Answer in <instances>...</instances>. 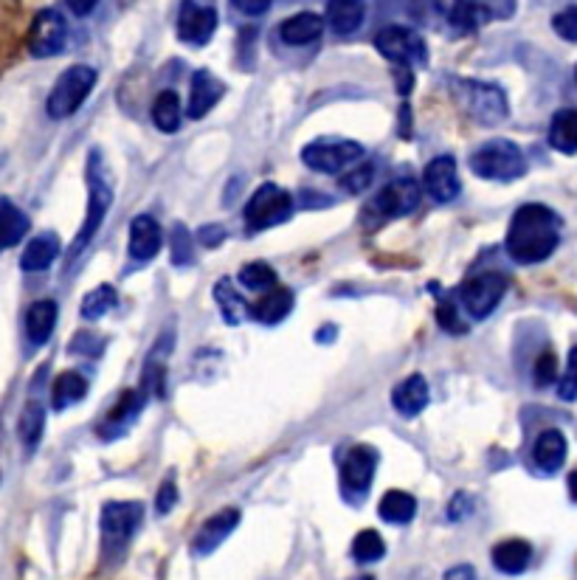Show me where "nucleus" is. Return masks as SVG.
I'll return each mask as SVG.
<instances>
[{"label": "nucleus", "mask_w": 577, "mask_h": 580, "mask_svg": "<svg viewBox=\"0 0 577 580\" xmlns=\"http://www.w3.org/2000/svg\"><path fill=\"white\" fill-rule=\"evenodd\" d=\"M223 82L212 77V71H198L192 79V93H189V107H186V116L189 119H203L209 110H212L220 99H223Z\"/></svg>", "instance_id": "6ab92c4d"}, {"label": "nucleus", "mask_w": 577, "mask_h": 580, "mask_svg": "<svg viewBox=\"0 0 577 580\" xmlns=\"http://www.w3.org/2000/svg\"><path fill=\"white\" fill-rule=\"evenodd\" d=\"M420 198H423V189L417 181H411V178L392 181V184L383 186L378 198L366 206V220L375 217L378 223H383V220H392V217H406L420 206Z\"/></svg>", "instance_id": "1a4fd4ad"}, {"label": "nucleus", "mask_w": 577, "mask_h": 580, "mask_svg": "<svg viewBox=\"0 0 577 580\" xmlns=\"http://www.w3.org/2000/svg\"><path fill=\"white\" fill-rule=\"evenodd\" d=\"M558 395L566 403L577 400V347L569 350V358H566V369H563L561 383H558Z\"/></svg>", "instance_id": "a19ab883"}, {"label": "nucleus", "mask_w": 577, "mask_h": 580, "mask_svg": "<svg viewBox=\"0 0 577 580\" xmlns=\"http://www.w3.org/2000/svg\"><path fill=\"white\" fill-rule=\"evenodd\" d=\"M549 144L558 153H577V110H558L549 124Z\"/></svg>", "instance_id": "c756f323"}, {"label": "nucleus", "mask_w": 577, "mask_h": 580, "mask_svg": "<svg viewBox=\"0 0 577 580\" xmlns=\"http://www.w3.org/2000/svg\"><path fill=\"white\" fill-rule=\"evenodd\" d=\"M144 519L138 502H107L102 507V544L107 552H122Z\"/></svg>", "instance_id": "6e6552de"}, {"label": "nucleus", "mask_w": 577, "mask_h": 580, "mask_svg": "<svg viewBox=\"0 0 577 580\" xmlns=\"http://www.w3.org/2000/svg\"><path fill=\"white\" fill-rule=\"evenodd\" d=\"M290 310H293V293L288 288H276L257 299V305H251V316L259 324H279Z\"/></svg>", "instance_id": "bb28decb"}, {"label": "nucleus", "mask_w": 577, "mask_h": 580, "mask_svg": "<svg viewBox=\"0 0 577 580\" xmlns=\"http://www.w3.org/2000/svg\"><path fill=\"white\" fill-rule=\"evenodd\" d=\"M372 178H375L372 164H355V169L341 175V189L350 192V195H358V192H364L366 186H372Z\"/></svg>", "instance_id": "ea45409f"}, {"label": "nucleus", "mask_w": 577, "mask_h": 580, "mask_svg": "<svg viewBox=\"0 0 577 580\" xmlns=\"http://www.w3.org/2000/svg\"><path fill=\"white\" fill-rule=\"evenodd\" d=\"M85 181H88V212H85V223H82V229L74 237L71 251H68L71 260H76L82 254V248L93 240V234L102 229L107 212H110V203H113V186L107 181L105 164H102V153L99 150H93L91 158H88Z\"/></svg>", "instance_id": "f03ea898"}, {"label": "nucleus", "mask_w": 577, "mask_h": 580, "mask_svg": "<svg viewBox=\"0 0 577 580\" xmlns=\"http://www.w3.org/2000/svg\"><path fill=\"white\" fill-rule=\"evenodd\" d=\"M471 510V502L465 499V493H456L454 502H451V507H448V519L451 521H459L465 513Z\"/></svg>", "instance_id": "8fccbe9b"}, {"label": "nucleus", "mask_w": 577, "mask_h": 580, "mask_svg": "<svg viewBox=\"0 0 577 580\" xmlns=\"http://www.w3.org/2000/svg\"><path fill=\"white\" fill-rule=\"evenodd\" d=\"M214 302H217L220 313H223V319H226L231 327H237L240 321H245L251 316V307L240 299V293L234 290L231 279H220V282L214 285Z\"/></svg>", "instance_id": "2f4dec72"}, {"label": "nucleus", "mask_w": 577, "mask_h": 580, "mask_svg": "<svg viewBox=\"0 0 577 580\" xmlns=\"http://www.w3.org/2000/svg\"><path fill=\"white\" fill-rule=\"evenodd\" d=\"M375 468H378V451L369 445H355L341 465V496L352 504L361 502L369 493Z\"/></svg>", "instance_id": "9b49d317"}, {"label": "nucleus", "mask_w": 577, "mask_h": 580, "mask_svg": "<svg viewBox=\"0 0 577 580\" xmlns=\"http://www.w3.org/2000/svg\"><path fill=\"white\" fill-rule=\"evenodd\" d=\"M152 122L161 133H175L181 127V99L175 91H161L152 105Z\"/></svg>", "instance_id": "72a5a7b5"}, {"label": "nucleus", "mask_w": 577, "mask_h": 580, "mask_svg": "<svg viewBox=\"0 0 577 580\" xmlns=\"http://www.w3.org/2000/svg\"><path fill=\"white\" fill-rule=\"evenodd\" d=\"M366 17L364 0H327V17L324 26H330L335 34L347 37L352 31L361 29Z\"/></svg>", "instance_id": "4be33fe9"}, {"label": "nucleus", "mask_w": 577, "mask_h": 580, "mask_svg": "<svg viewBox=\"0 0 577 580\" xmlns=\"http://www.w3.org/2000/svg\"><path fill=\"white\" fill-rule=\"evenodd\" d=\"M327 338H335V327H324L319 333V341H327Z\"/></svg>", "instance_id": "5fc2aeb1"}, {"label": "nucleus", "mask_w": 577, "mask_h": 580, "mask_svg": "<svg viewBox=\"0 0 577 580\" xmlns=\"http://www.w3.org/2000/svg\"><path fill=\"white\" fill-rule=\"evenodd\" d=\"M437 316H440L442 330H448V333H454V336H459V333H465V330H468V324L459 319V313H456L454 299H442L440 307H437Z\"/></svg>", "instance_id": "c03bdc74"}, {"label": "nucleus", "mask_w": 577, "mask_h": 580, "mask_svg": "<svg viewBox=\"0 0 577 580\" xmlns=\"http://www.w3.org/2000/svg\"><path fill=\"white\" fill-rule=\"evenodd\" d=\"M561 243V217L544 203L521 206L507 231V254L521 265L549 260Z\"/></svg>", "instance_id": "f257e3e1"}, {"label": "nucleus", "mask_w": 577, "mask_h": 580, "mask_svg": "<svg viewBox=\"0 0 577 580\" xmlns=\"http://www.w3.org/2000/svg\"><path fill=\"white\" fill-rule=\"evenodd\" d=\"M532 459L538 465V471L544 474H558L566 462V437L558 428H547L541 431V437L532 445Z\"/></svg>", "instance_id": "412c9836"}, {"label": "nucleus", "mask_w": 577, "mask_h": 580, "mask_svg": "<svg viewBox=\"0 0 577 580\" xmlns=\"http://www.w3.org/2000/svg\"><path fill=\"white\" fill-rule=\"evenodd\" d=\"M324 34V17L316 12H299V15L282 20L279 26V40L285 46H310Z\"/></svg>", "instance_id": "aec40b11"}, {"label": "nucleus", "mask_w": 577, "mask_h": 580, "mask_svg": "<svg viewBox=\"0 0 577 580\" xmlns=\"http://www.w3.org/2000/svg\"><path fill=\"white\" fill-rule=\"evenodd\" d=\"M119 302V296H116V288H110V285H99V288H93L85 299H82V319L96 321L107 316L113 307Z\"/></svg>", "instance_id": "f704fd0d"}, {"label": "nucleus", "mask_w": 577, "mask_h": 580, "mask_svg": "<svg viewBox=\"0 0 577 580\" xmlns=\"http://www.w3.org/2000/svg\"><path fill=\"white\" fill-rule=\"evenodd\" d=\"M375 48L386 60L397 62V65H426V43L414 29L406 26H383L375 37Z\"/></svg>", "instance_id": "f8f14e48"}, {"label": "nucleus", "mask_w": 577, "mask_h": 580, "mask_svg": "<svg viewBox=\"0 0 577 580\" xmlns=\"http://www.w3.org/2000/svg\"><path fill=\"white\" fill-rule=\"evenodd\" d=\"M93 85H96V71L91 65H71L54 85V91L48 96V116L51 119H68L74 116L79 107L85 105V99L91 96Z\"/></svg>", "instance_id": "39448f33"}, {"label": "nucleus", "mask_w": 577, "mask_h": 580, "mask_svg": "<svg viewBox=\"0 0 577 580\" xmlns=\"http://www.w3.org/2000/svg\"><path fill=\"white\" fill-rule=\"evenodd\" d=\"M68 20L57 9L37 12L29 29V51L34 57H57L68 46Z\"/></svg>", "instance_id": "ddd939ff"}, {"label": "nucleus", "mask_w": 577, "mask_h": 580, "mask_svg": "<svg viewBox=\"0 0 577 580\" xmlns=\"http://www.w3.org/2000/svg\"><path fill=\"white\" fill-rule=\"evenodd\" d=\"M57 254H60V240L54 234H40L26 245V251L20 257V268L23 271H46L48 265L57 260Z\"/></svg>", "instance_id": "cd10ccee"}, {"label": "nucleus", "mask_w": 577, "mask_h": 580, "mask_svg": "<svg viewBox=\"0 0 577 580\" xmlns=\"http://www.w3.org/2000/svg\"><path fill=\"white\" fill-rule=\"evenodd\" d=\"M96 3H99V0H65V6H68L76 17L91 15L93 9H96Z\"/></svg>", "instance_id": "3c124183"}, {"label": "nucleus", "mask_w": 577, "mask_h": 580, "mask_svg": "<svg viewBox=\"0 0 577 580\" xmlns=\"http://www.w3.org/2000/svg\"><path fill=\"white\" fill-rule=\"evenodd\" d=\"M164 243L161 226L152 214H138L136 220L130 223V257L138 262L152 260Z\"/></svg>", "instance_id": "f3484780"}, {"label": "nucleus", "mask_w": 577, "mask_h": 580, "mask_svg": "<svg viewBox=\"0 0 577 580\" xmlns=\"http://www.w3.org/2000/svg\"><path fill=\"white\" fill-rule=\"evenodd\" d=\"M29 231V217L12 200H0V251L17 245Z\"/></svg>", "instance_id": "c85d7f7f"}, {"label": "nucleus", "mask_w": 577, "mask_h": 580, "mask_svg": "<svg viewBox=\"0 0 577 580\" xmlns=\"http://www.w3.org/2000/svg\"><path fill=\"white\" fill-rule=\"evenodd\" d=\"M471 169L485 181L507 184L527 172V161H524V153L518 150V144L507 138H493L471 155Z\"/></svg>", "instance_id": "7ed1b4c3"}, {"label": "nucleus", "mask_w": 577, "mask_h": 580, "mask_svg": "<svg viewBox=\"0 0 577 580\" xmlns=\"http://www.w3.org/2000/svg\"><path fill=\"white\" fill-rule=\"evenodd\" d=\"M178 504V488H175V482L167 479L161 490H158V499H155V507H158V513H169L172 507Z\"/></svg>", "instance_id": "a18cd8bd"}, {"label": "nucleus", "mask_w": 577, "mask_h": 580, "mask_svg": "<svg viewBox=\"0 0 577 580\" xmlns=\"http://www.w3.org/2000/svg\"><path fill=\"white\" fill-rule=\"evenodd\" d=\"M217 29V9L206 0H183L178 9V37L189 46H206Z\"/></svg>", "instance_id": "4468645a"}, {"label": "nucleus", "mask_w": 577, "mask_h": 580, "mask_svg": "<svg viewBox=\"0 0 577 580\" xmlns=\"http://www.w3.org/2000/svg\"><path fill=\"white\" fill-rule=\"evenodd\" d=\"M141 406H144V395L136 392V389H127L122 397H119V403L113 406V412L107 417V426L102 428V437H119L122 431L136 423L138 412H141Z\"/></svg>", "instance_id": "a878e982"}, {"label": "nucleus", "mask_w": 577, "mask_h": 580, "mask_svg": "<svg viewBox=\"0 0 577 580\" xmlns=\"http://www.w3.org/2000/svg\"><path fill=\"white\" fill-rule=\"evenodd\" d=\"M192 257H195V240L186 231V226L178 223L172 231V265H189Z\"/></svg>", "instance_id": "58836bf2"}, {"label": "nucleus", "mask_w": 577, "mask_h": 580, "mask_svg": "<svg viewBox=\"0 0 577 580\" xmlns=\"http://www.w3.org/2000/svg\"><path fill=\"white\" fill-rule=\"evenodd\" d=\"M383 555H386V544H383L378 530H364V533L355 535V541H352V558L358 564H375Z\"/></svg>", "instance_id": "e433bc0d"}, {"label": "nucleus", "mask_w": 577, "mask_h": 580, "mask_svg": "<svg viewBox=\"0 0 577 580\" xmlns=\"http://www.w3.org/2000/svg\"><path fill=\"white\" fill-rule=\"evenodd\" d=\"M226 240V229L223 226H203L198 231V243L206 248H217V245Z\"/></svg>", "instance_id": "de8ad7c7"}, {"label": "nucleus", "mask_w": 577, "mask_h": 580, "mask_svg": "<svg viewBox=\"0 0 577 580\" xmlns=\"http://www.w3.org/2000/svg\"><path fill=\"white\" fill-rule=\"evenodd\" d=\"M378 513L380 519L389 521V524H409L414 519V513H417V502L406 490H389L380 499Z\"/></svg>", "instance_id": "7c9ffc66"}, {"label": "nucleus", "mask_w": 577, "mask_h": 580, "mask_svg": "<svg viewBox=\"0 0 577 580\" xmlns=\"http://www.w3.org/2000/svg\"><path fill=\"white\" fill-rule=\"evenodd\" d=\"M57 324V302L51 299H40L29 307L26 313V336L34 347H43Z\"/></svg>", "instance_id": "b1692460"}, {"label": "nucleus", "mask_w": 577, "mask_h": 580, "mask_svg": "<svg viewBox=\"0 0 577 580\" xmlns=\"http://www.w3.org/2000/svg\"><path fill=\"white\" fill-rule=\"evenodd\" d=\"M240 282L248 290H268L276 285V271L265 262H248L240 271Z\"/></svg>", "instance_id": "4c0bfd02"}, {"label": "nucleus", "mask_w": 577, "mask_h": 580, "mask_svg": "<svg viewBox=\"0 0 577 580\" xmlns=\"http://www.w3.org/2000/svg\"><path fill=\"white\" fill-rule=\"evenodd\" d=\"M392 406L403 417H417L428 406V383L423 375H409L403 383H397L392 392Z\"/></svg>", "instance_id": "5701e85b"}, {"label": "nucleus", "mask_w": 577, "mask_h": 580, "mask_svg": "<svg viewBox=\"0 0 577 580\" xmlns=\"http://www.w3.org/2000/svg\"><path fill=\"white\" fill-rule=\"evenodd\" d=\"M85 395H88V381L79 372H62L60 378L54 381V389H51V403H54L57 412H62V409L79 403Z\"/></svg>", "instance_id": "473e14b6"}, {"label": "nucleus", "mask_w": 577, "mask_h": 580, "mask_svg": "<svg viewBox=\"0 0 577 580\" xmlns=\"http://www.w3.org/2000/svg\"><path fill=\"white\" fill-rule=\"evenodd\" d=\"M507 288H510V282L499 271H487V274L473 276V279H468L462 285V307L468 310L471 319H487L499 307Z\"/></svg>", "instance_id": "9d476101"}, {"label": "nucleus", "mask_w": 577, "mask_h": 580, "mask_svg": "<svg viewBox=\"0 0 577 580\" xmlns=\"http://www.w3.org/2000/svg\"><path fill=\"white\" fill-rule=\"evenodd\" d=\"M423 189L434 203H451L459 195V172L451 155L434 158L423 172Z\"/></svg>", "instance_id": "2eb2a0df"}, {"label": "nucleus", "mask_w": 577, "mask_h": 580, "mask_svg": "<svg viewBox=\"0 0 577 580\" xmlns=\"http://www.w3.org/2000/svg\"><path fill=\"white\" fill-rule=\"evenodd\" d=\"M552 29L558 31V37H563V40L577 43V6H569L552 17Z\"/></svg>", "instance_id": "37998d69"}, {"label": "nucleus", "mask_w": 577, "mask_h": 580, "mask_svg": "<svg viewBox=\"0 0 577 580\" xmlns=\"http://www.w3.org/2000/svg\"><path fill=\"white\" fill-rule=\"evenodd\" d=\"M237 524H240V510H234V507L214 513L212 519L203 521V527H200L198 535H195L192 552H195V555H212V552L226 541L228 535L234 533Z\"/></svg>", "instance_id": "dca6fc26"}, {"label": "nucleus", "mask_w": 577, "mask_h": 580, "mask_svg": "<svg viewBox=\"0 0 577 580\" xmlns=\"http://www.w3.org/2000/svg\"><path fill=\"white\" fill-rule=\"evenodd\" d=\"M271 3H274V0H231V6L248 17L265 15V12L271 9Z\"/></svg>", "instance_id": "49530a36"}, {"label": "nucleus", "mask_w": 577, "mask_h": 580, "mask_svg": "<svg viewBox=\"0 0 577 580\" xmlns=\"http://www.w3.org/2000/svg\"><path fill=\"white\" fill-rule=\"evenodd\" d=\"M361 155H364V147L358 141H350V138H319V141L304 147L302 161L310 169H316V172L333 175V172H341L344 167L355 164Z\"/></svg>", "instance_id": "0eeeda50"}, {"label": "nucleus", "mask_w": 577, "mask_h": 580, "mask_svg": "<svg viewBox=\"0 0 577 580\" xmlns=\"http://www.w3.org/2000/svg\"><path fill=\"white\" fill-rule=\"evenodd\" d=\"M43 426H46V409L37 403V400H31L29 406L23 409L20 414V440L34 448V445L40 443V437H43Z\"/></svg>", "instance_id": "c9c22d12"}, {"label": "nucleus", "mask_w": 577, "mask_h": 580, "mask_svg": "<svg viewBox=\"0 0 577 580\" xmlns=\"http://www.w3.org/2000/svg\"><path fill=\"white\" fill-rule=\"evenodd\" d=\"M434 9L456 31H476L482 23L490 20L485 3H479V0H434Z\"/></svg>", "instance_id": "a211bd4d"}, {"label": "nucleus", "mask_w": 577, "mask_h": 580, "mask_svg": "<svg viewBox=\"0 0 577 580\" xmlns=\"http://www.w3.org/2000/svg\"><path fill=\"white\" fill-rule=\"evenodd\" d=\"M569 496H572V502H577V471L569 474Z\"/></svg>", "instance_id": "864d4df0"}, {"label": "nucleus", "mask_w": 577, "mask_h": 580, "mask_svg": "<svg viewBox=\"0 0 577 580\" xmlns=\"http://www.w3.org/2000/svg\"><path fill=\"white\" fill-rule=\"evenodd\" d=\"M454 96L462 102V107L471 113L479 124H499L507 119L510 107L502 88L490 82H476V79H454L451 82Z\"/></svg>", "instance_id": "20e7f679"}, {"label": "nucleus", "mask_w": 577, "mask_h": 580, "mask_svg": "<svg viewBox=\"0 0 577 580\" xmlns=\"http://www.w3.org/2000/svg\"><path fill=\"white\" fill-rule=\"evenodd\" d=\"M532 561V547L521 538H507L493 547V564L504 575H521Z\"/></svg>", "instance_id": "393cba45"}, {"label": "nucleus", "mask_w": 577, "mask_h": 580, "mask_svg": "<svg viewBox=\"0 0 577 580\" xmlns=\"http://www.w3.org/2000/svg\"><path fill=\"white\" fill-rule=\"evenodd\" d=\"M358 580H375V578H372V575H364V578H358Z\"/></svg>", "instance_id": "6e6d98bb"}, {"label": "nucleus", "mask_w": 577, "mask_h": 580, "mask_svg": "<svg viewBox=\"0 0 577 580\" xmlns=\"http://www.w3.org/2000/svg\"><path fill=\"white\" fill-rule=\"evenodd\" d=\"M485 9L490 17H510L516 12V0H487Z\"/></svg>", "instance_id": "09e8293b"}, {"label": "nucleus", "mask_w": 577, "mask_h": 580, "mask_svg": "<svg viewBox=\"0 0 577 580\" xmlns=\"http://www.w3.org/2000/svg\"><path fill=\"white\" fill-rule=\"evenodd\" d=\"M293 214V198L288 189H279L276 184L259 186L245 203V226L251 231L274 229L279 223L290 220Z\"/></svg>", "instance_id": "423d86ee"}, {"label": "nucleus", "mask_w": 577, "mask_h": 580, "mask_svg": "<svg viewBox=\"0 0 577 580\" xmlns=\"http://www.w3.org/2000/svg\"><path fill=\"white\" fill-rule=\"evenodd\" d=\"M445 580H479V578H476L473 566L459 564V566H451V569L445 572Z\"/></svg>", "instance_id": "603ef678"}, {"label": "nucleus", "mask_w": 577, "mask_h": 580, "mask_svg": "<svg viewBox=\"0 0 577 580\" xmlns=\"http://www.w3.org/2000/svg\"><path fill=\"white\" fill-rule=\"evenodd\" d=\"M575 79H577V71H575Z\"/></svg>", "instance_id": "4d7b16f0"}, {"label": "nucleus", "mask_w": 577, "mask_h": 580, "mask_svg": "<svg viewBox=\"0 0 577 580\" xmlns=\"http://www.w3.org/2000/svg\"><path fill=\"white\" fill-rule=\"evenodd\" d=\"M532 381H535V386H541V389L558 381V358H555V352H544V355L535 361Z\"/></svg>", "instance_id": "79ce46f5"}]
</instances>
